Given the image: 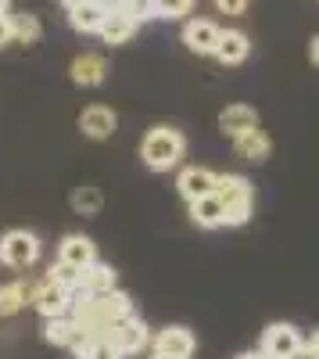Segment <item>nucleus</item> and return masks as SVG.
<instances>
[{"instance_id": "nucleus-16", "label": "nucleus", "mask_w": 319, "mask_h": 359, "mask_svg": "<svg viewBox=\"0 0 319 359\" xmlns=\"http://www.w3.org/2000/svg\"><path fill=\"white\" fill-rule=\"evenodd\" d=\"M140 29V22L133 18V15H126V11H111L108 18H104V25H101V40L104 43H111V47H119V43H129L133 40V33Z\"/></svg>"}, {"instance_id": "nucleus-10", "label": "nucleus", "mask_w": 319, "mask_h": 359, "mask_svg": "<svg viewBox=\"0 0 319 359\" xmlns=\"http://www.w3.org/2000/svg\"><path fill=\"white\" fill-rule=\"evenodd\" d=\"M197 348L194 334L187 331V327H165V331L155 338V352L165 355V359H190Z\"/></svg>"}, {"instance_id": "nucleus-6", "label": "nucleus", "mask_w": 319, "mask_h": 359, "mask_svg": "<svg viewBox=\"0 0 319 359\" xmlns=\"http://www.w3.org/2000/svg\"><path fill=\"white\" fill-rule=\"evenodd\" d=\"M104 341H111V348L119 352V355H133V352H140V348H148L151 338H148V327H143L136 316H129V320H122V323H115Z\"/></svg>"}, {"instance_id": "nucleus-21", "label": "nucleus", "mask_w": 319, "mask_h": 359, "mask_svg": "<svg viewBox=\"0 0 319 359\" xmlns=\"http://www.w3.org/2000/svg\"><path fill=\"white\" fill-rule=\"evenodd\" d=\"M79 323L72 320V316H54V320H47L43 323V338L50 341V345H62V348H72L76 341H79Z\"/></svg>"}, {"instance_id": "nucleus-17", "label": "nucleus", "mask_w": 319, "mask_h": 359, "mask_svg": "<svg viewBox=\"0 0 319 359\" xmlns=\"http://www.w3.org/2000/svg\"><path fill=\"white\" fill-rule=\"evenodd\" d=\"M234 151L244 158V162H266L269 151H273V140L266 130H248L244 137L234 140Z\"/></svg>"}, {"instance_id": "nucleus-22", "label": "nucleus", "mask_w": 319, "mask_h": 359, "mask_svg": "<svg viewBox=\"0 0 319 359\" xmlns=\"http://www.w3.org/2000/svg\"><path fill=\"white\" fill-rule=\"evenodd\" d=\"M72 208H76L79 216H97L101 208H104V194H101V187H94V184L76 187V191H72Z\"/></svg>"}, {"instance_id": "nucleus-9", "label": "nucleus", "mask_w": 319, "mask_h": 359, "mask_svg": "<svg viewBox=\"0 0 319 359\" xmlns=\"http://www.w3.org/2000/svg\"><path fill=\"white\" fill-rule=\"evenodd\" d=\"M176 187H180V194H183L187 201H197V198L215 194L219 176H215L212 169H205V165H187V169L180 172V180H176Z\"/></svg>"}, {"instance_id": "nucleus-28", "label": "nucleus", "mask_w": 319, "mask_h": 359, "mask_svg": "<svg viewBox=\"0 0 319 359\" xmlns=\"http://www.w3.org/2000/svg\"><path fill=\"white\" fill-rule=\"evenodd\" d=\"M215 8H219L222 15H234V18H237V15L248 11V0H215Z\"/></svg>"}, {"instance_id": "nucleus-33", "label": "nucleus", "mask_w": 319, "mask_h": 359, "mask_svg": "<svg viewBox=\"0 0 319 359\" xmlns=\"http://www.w3.org/2000/svg\"><path fill=\"white\" fill-rule=\"evenodd\" d=\"M237 359H266V352L258 348V352H244V355H237Z\"/></svg>"}, {"instance_id": "nucleus-11", "label": "nucleus", "mask_w": 319, "mask_h": 359, "mask_svg": "<svg viewBox=\"0 0 319 359\" xmlns=\"http://www.w3.org/2000/svg\"><path fill=\"white\" fill-rule=\"evenodd\" d=\"M115 126H119V115H115L111 108H104V104H90L79 115V130L90 140H108L115 133Z\"/></svg>"}, {"instance_id": "nucleus-1", "label": "nucleus", "mask_w": 319, "mask_h": 359, "mask_svg": "<svg viewBox=\"0 0 319 359\" xmlns=\"http://www.w3.org/2000/svg\"><path fill=\"white\" fill-rule=\"evenodd\" d=\"M187 155V137L172 126H151L140 140V158L151 172H169L176 169Z\"/></svg>"}, {"instance_id": "nucleus-3", "label": "nucleus", "mask_w": 319, "mask_h": 359, "mask_svg": "<svg viewBox=\"0 0 319 359\" xmlns=\"http://www.w3.org/2000/svg\"><path fill=\"white\" fill-rule=\"evenodd\" d=\"M43 245H40V237L33 230H8L4 237H0V266H8V269H29V266H36Z\"/></svg>"}, {"instance_id": "nucleus-26", "label": "nucleus", "mask_w": 319, "mask_h": 359, "mask_svg": "<svg viewBox=\"0 0 319 359\" xmlns=\"http://www.w3.org/2000/svg\"><path fill=\"white\" fill-rule=\"evenodd\" d=\"M126 15H133L136 22H151V18H158L155 0H126Z\"/></svg>"}, {"instance_id": "nucleus-5", "label": "nucleus", "mask_w": 319, "mask_h": 359, "mask_svg": "<svg viewBox=\"0 0 319 359\" xmlns=\"http://www.w3.org/2000/svg\"><path fill=\"white\" fill-rule=\"evenodd\" d=\"M302 348H305V338H302V331L295 323H273V327H266V334H262V352L266 355L295 359Z\"/></svg>"}, {"instance_id": "nucleus-19", "label": "nucleus", "mask_w": 319, "mask_h": 359, "mask_svg": "<svg viewBox=\"0 0 319 359\" xmlns=\"http://www.w3.org/2000/svg\"><path fill=\"white\" fill-rule=\"evenodd\" d=\"M36 284L29 280H11V284H0V316H15L25 302H33Z\"/></svg>"}, {"instance_id": "nucleus-35", "label": "nucleus", "mask_w": 319, "mask_h": 359, "mask_svg": "<svg viewBox=\"0 0 319 359\" xmlns=\"http://www.w3.org/2000/svg\"><path fill=\"white\" fill-rule=\"evenodd\" d=\"M62 4H65V8H72V4H79V0H62Z\"/></svg>"}, {"instance_id": "nucleus-7", "label": "nucleus", "mask_w": 319, "mask_h": 359, "mask_svg": "<svg viewBox=\"0 0 319 359\" xmlns=\"http://www.w3.org/2000/svg\"><path fill=\"white\" fill-rule=\"evenodd\" d=\"M57 262H65V266H72V269L83 273L86 266L97 262V245L86 233H65L62 245H57Z\"/></svg>"}, {"instance_id": "nucleus-32", "label": "nucleus", "mask_w": 319, "mask_h": 359, "mask_svg": "<svg viewBox=\"0 0 319 359\" xmlns=\"http://www.w3.org/2000/svg\"><path fill=\"white\" fill-rule=\"evenodd\" d=\"M305 348H312V352H316V355H319V331H316V334H312V341H305Z\"/></svg>"}, {"instance_id": "nucleus-14", "label": "nucleus", "mask_w": 319, "mask_h": 359, "mask_svg": "<svg viewBox=\"0 0 319 359\" xmlns=\"http://www.w3.org/2000/svg\"><path fill=\"white\" fill-rule=\"evenodd\" d=\"M190 219H194L201 230L226 226V205H222V198H219V194H208V198L190 201Z\"/></svg>"}, {"instance_id": "nucleus-29", "label": "nucleus", "mask_w": 319, "mask_h": 359, "mask_svg": "<svg viewBox=\"0 0 319 359\" xmlns=\"http://www.w3.org/2000/svg\"><path fill=\"white\" fill-rule=\"evenodd\" d=\"M15 40V25H11V15L0 18V47H8Z\"/></svg>"}, {"instance_id": "nucleus-13", "label": "nucleus", "mask_w": 319, "mask_h": 359, "mask_svg": "<svg viewBox=\"0 0 319 359\" xmlns=\"http://www.w3.org/2000/svg\"><path fill=\"white\" fill-rule=\"evenodd\" d=\"M72 83L76 86H101L104 76H108V62H104V54H94V50H86L79 54L76 62H72Z\"/></svg>"}, {"instance_id": "nucleus-18", "label": "nucleus", "mask_w": 319, "mask_h": 359, "mask_svg": "<svg viewBox=\"0 0 319 359\" xmlns=\"http://www.w3.org/2000/svg\"><path fill=\"white\" fill-rule=\"evenodd\" d=\"M248 54H251V40L241 29H226L222 40H219V50H215L219 62L222 65H241V62H248Z\"/></svg>"}, {"instance_id": "nucleus-27", "label": "nucleus", "mask_w": 319, "mask_h": 359, "mask_svg": "<svg viewBox=\"0 0 319 359\" xmlns=\"http://www.w3.org/2000/svg\"><path fill=\"white\" fill-rule=\"evenodd\" d=\"M83 359H122V355L111 348V341H104V338H101V341H94V345H90V352H86Z\"/></svg>"}, {"instance_id": "nucleus-15", "label": "nucleus", "mask_w": 319, "mask_h": 359, "mask_svg": "<svg viewBox=\"0 0 319 359\" xmlns=\"http://www.w3.org/2000/svg\"><path fill=\"white\" fill-rule=\"evenodd\" d=\"M108 11L97 4V0H79V4L69 8V22L76 33H101V25H104Z\"/></svg>"}, {"instance_id": "nucleus-8", "label": "nucleus", "mask_w": 319, "mask_h": 359, "mask_svg": "<svg viewBox=\"0 0 319 359\" xmlns=\"http://www.w3.org/2000/svg\"><path fill=\"white\" fill-rule=\"evenodd\" d=\"M219 40H222V29L208 18H190L183 25V43L194 50V54H215L219 50Z\"/></svg>"}, {"instance_id": "nucleus-36", "label": "nucleus", "mask_w": 319, "mask_h": 359, "mask_svg": "<svg viewBox=\"0 0 319 359\" xmlns=\"http://www.w3.org/2000/svg\"><path fill=\"white\" fill-rule=\"evenodd\" d=\"M151 359H165V355H158V352H155V355H151Z\"/></svg>"}, {"instance_id": "nucleus-12", "label": "nucleus", "mask_w": 319, "mask_h": 359, "mask_svg": "<svg viewBox=\"0 0 319 359\" xmlns=\"http://www.w3.org/2000/svg\"><path fill=\"white\" fill-rule=\"evenodd\" d=\"M219 130L229 137V140H237L244 137L248 130H258V111L248 108V104H229L219 111Z\"/></svg>"}, {"instance_id": "nucleus-25", "label": "nucleus", "mask_w": 319, "mask_h": 359, "mask_svg": "<svg viewBox=\"0 0 319 359\" xmlns=\"http://www.w3.org/2000/svg\"><path fill=\"white\" fill-rule=\"evenodd\" d=\"M47 273H50V280H54V284L69 287V294L79 287V269H72V266H65V262H54V266L47 269Z\"/></svg>"}, {"instance_id": "nucleus-31", "label": "nucleus", "mask_w": 319, "mask_h": 359, "mask_svg": "<svg viewBox=\"0 0 319 359\" xmlns=\"http://www.w3.org/2000/svg\"><path fill=\"white\" fill-rule=\"evenodd\" d=\"M309 54H312V62L319 65V36H312V47H309Z\"/></svg>"}, {"instance_id": "nucleus-34", "label": "nucleus", "mask_w": 319, "mask_h": 359, "mask_svg": "<svg viewBox=\"0 0 319 359\" xmlns=\"http://www.w3.org/2000/svg\"><path fill=\"white\" fill-rule=\"evenodd\" d=\"M8 8H11V0H0V18L8 15Z\"/></svg>"}, {"instance_id": "nucleus-2", "label": "nucleus", "mask_w": 319, "mask_h": 359, "mask_svg": "<svg viewBox=\"0 0 319 359\" xmlns=\"http://www.w3.org/2000/svg\"><path fill=\"white\" fill-rule=\"evenodd\" d=\"M215 194L226 205V226H244L251 219V184L237 172H222Z\"/></svg>"}, {"instance_id": "nucleus-20", "label": "nucleus", "mask_w": 319, "mask_h": 359, "mask_svg": "<svg viewBox=\"0 0 319 359\" xmlns=\"http://www.w3.org/2000/svg\"><path fill=\"white\" fill-rule=\"evenodd\" d=\"M79 287H83L86 294H90V298L115 291V269H111V266H104V262H94V266H86L83 273H79Z\"/></svg>"}, {"instance_id": "nucleus-37", "label": "nucleus", "mask_w": 319, "mask_h": 359, "mask_svg": "<svg viewBox=\"0 0 319 359\" xmlns=\"http://www.w3.org/2000/svg\"><path fill=\"white\" fill-rule=\"evenodd\" d=\"M266 359H280V355H266Z\"/></svg>"}, {"instance_id": "nucleus-30", "label": "nucleus", "mask_w": 319, "mask_h": 359, "mask_svg": "<svg viewBox=\"0 0 319 359\" xmlns=\"http://www.w3.org/2000/svg\"><path fill=\"white\" fill-rule=\"evenodd\" d=\"M97 4L111 15V11H126V0H97Z\"/></svg>"}, {"instance_id": "nucleus-4", "label": "nucleus", "mask_w": 319, "mask_h": 359, "mask_svg": "<svg viewBox=\"0 0 319 359\" xmlns=\"http://www.w3.org/2000/svg\"><path fill=\"white\" fill-rule=\"evenodd\" d=\"M33 309L43 316V320H54V316H69L72 313V294L69 287L54 284L50 277H43L36 284V294H33Z\"/></svg>"}, {"instance_id": "nucleus-23", "label": "nucleus", "mask_w": 319, "mask_h": 359, "mask_svg": "<svg viewBox=\"0 0 319 359\" xmlns=\"http://www.w3.org/2000/svg\"><path fill=\"white\" fill-rule=\"evenodd\" d=\"M11 25H15V40L18 43H36L40 40V18L36 15H29V11L11 15Z\"/></svg>"}, {"instance_id": "nucleus-24", "label": "nucleus", "mask_w": 319, "mask_h": 359, "mask_svg": "<svg viewBox=\"0 0 319 359\" xmlns=\"http://www.w3.org/2000/svg\"><path fill=\"white\" fill-rule=\"evenodd\" d=\"M158 18H183L194 11V0H155Z\"/></svg>"}]
</instances>
